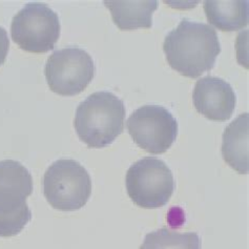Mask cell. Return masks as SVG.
Returning a JSON list of instances; mask_svg holds the SVG:
<instances>
[{
  "label": "cell",
  "mask_w": 249,
  "mask_h": 249,
  "mask_svg": "<svg viewBox=\"0 0 249 249\" xmlns=\"http://www.w3.org/2000/svg\"><path fill=\"white\" fill-rule=\"evenodd\" d=\"M33 193V179L20 162L0 161V237L19 234L32 219L27 199Z\"/></svg>",
  "instance_id": "cell-3"
},
{
  "label": "cell",
  "mask_w": 249,
  "mask_h": 249,
  "mask_svg": "<svg viewBox=\"0 0 249 249\" xmlns=\"http://www.w3.org/2000/svg\"><path fill=\"white\" fill-rule=\"evenodd\" d=\"M43 194L49 204L58 211H79L91 195V178L79 162L57 160L43 176Z\"/></svg>",
  "instance_id": "cell-4"
},
{
  "label": "cell",
  "mask_w": 249,
  "mask_h": 249,
  "mask_svg": "<svg viewBox=\"0 0 249 249\" xmlns=\"http://www.w3.org/2000/svg\"><path fill=\"white\" fill-rule=\"evenodd\" d=\"M194 106L198 113L215 122L231 119L237 103L231 85L221 78L207 76L196 81L194 94Z\"/></svg>",
  "instance_id": "cell-9"
},
{
  "label": "cell",
  "mask_w": 249,
  "mask_h": 249,
  "mask_svg": "<svg viewBox=\"0 0 249 249\" xmlns=\"http://www.w3.org/2000/svg\"><path fill=\"white\" fill-rule=\"evenodd\" d=\"M128 134L139 147L160 155L172 147L178 135V122L160 106H144L133 111L126 121Z\"/></svg>",
  "instance_id": "cell-8"
},
{
  "label": "cell",
  "mask_w": 249,
  "mask_h": 249,
  "mask_svg": "<svg viewBox=\"0 0 249 249\" xmlns=\"http://www.w3.org/2000/svg\"><path fill=\"white\" fill-rule=\"evenodd\" d=\"M163 51L170 68L194 79L213 69L221 44L211 25L183 19L166 35Z\"/></svg>",
  "instance_id": "cell-1"
},
{
  "label": "cell",
  "mask_w": 249,
  "mask_h": 249,
  "mask_svg": "<svg viewBox=\"0 0 249 249\" xmlns=\"http://www.w3.org/2000/svg\"><path fill=\"white\" fill-rule=\"evenodd\" d=\"M104 4L121 31L150 29L153 14L158 9L157 0H109Z\"/></svg>",
  "instance_id": "cell-11"
},
{
  "label": "cell",
  "mask_w": 249,
  "mask_h": 249,
  "mask_svg": "<svg viewBox=\"0 0 249 249\" xmlns=\"http://www.w3.org/2000/svg\"><path fill=\"white\" fill-rule=\"evenodd\" d=\"M10 48V40L6 31L0 27V65H2L5 61L6 56L9 53Z\"/></svg>",
  "instance_id": "cell-14"
},
{
  "label": "cell",
  "mask_w": 249,
  "mask_h": 249,
  "mask_svg": "<svg viewBox=\"0 0 249 249\" xmlns=\"http://www.w3.org/2000/svg\"><path fill=\"white\" fill-rule=\"evenodd\" d=\"M93 58L82 49L65 48L52 54L44 68L50 89L60 96L79 95L93 81L95 76Z\"/></svg>",
  "instance_id": "cell-7"
},
{
  "label": "cell",
  "mask_w": 249,
  "mask_h": 249,
  "mask_svg": "<svg viewBox=\"0 0 249 249\" xmlns=\"http://www.w3.org/2000/svg\"><path fill=\"white\" fill-rule=\"evenodd\" d=\"M203 8L208 22L221 31H240L248 25L247 0H206Z\"/></svg>",
  "instance_id": "cell-12"
},
{
  "label": "cell",
  "mask_w": 249,
  "mask_h": 249,
  "mask_svg": "<svg viewBox=\"0 0 249 249\" xmlns=\"http://www.w3.org/2000/svg\"><path fill=\"white\" fill-rule=\"evenodd\" d=\"M140 249H201V241L196 232L180 233L161 228L147 233Z\"/></svg>",
  "instance_id": "cell-13"
},
{
  "label": "cell",
  "mask_w": 249,
  "mask_h": 249,
  "mask_svg": "<svg viewBox=\"0 0 249 249\" xmlns=\"http://www.w3.org/2000/svg\"><path fill=\"white\" fill-rule=\"evenodd\" d=\"M248 127L249 115L241 114L225 128L222 140L223 158L229 166L242 175L249 172Z\"/></svg>",
  "instance_id": "cell-10"
},
{
  "label": "cell",
  "mask_w": 249,
  "mask_h": 249,
  "mask_svg": "<svg viewBox=\"0 0 249 249\" xmlns=\"http://www.w3.org/2000/svg\"><path fill=\"white\" fill-rule=\"evenodd\" d=\"M125 186L137 206L156 209L165 206L172 198L175 180L164 162L155 157H145L128 168Z\"/></svg>",
  "instance_id": "cell-5"
},
{
  "label": "cell",
  "mask_w": 249,
  "mask_h": 249,
  "mask_svg": "<svg viewBox=\"0 0 249 249\" xmlns=\"http://www.w3.org/2000/svg\"><path fill=\"white\" fill-rule=\"evenodd\" d=\"M125 114L120 98L109 91H97L78 106L76 133L89 148L108 146L122 134Z\"/></svg>",
  "instance_id": "cell-2"
},
{
  "label": "cell",
  "mask_w": 249,
  "mask_h": 249,
  "mask_svg": "<svg viewBox=\"0 0 249 249\" xmlns=\"http://www.w3.org/2000/svg\"><path fill=\"white\" fill-rule=\"evenodd\" d=\"M11 36L25 52L48 53L54 50L60 36L59 17L47 4L29 3L13 18Z\"/></svg>",
  "instance_id": "cell-6"
}]
</instances>
